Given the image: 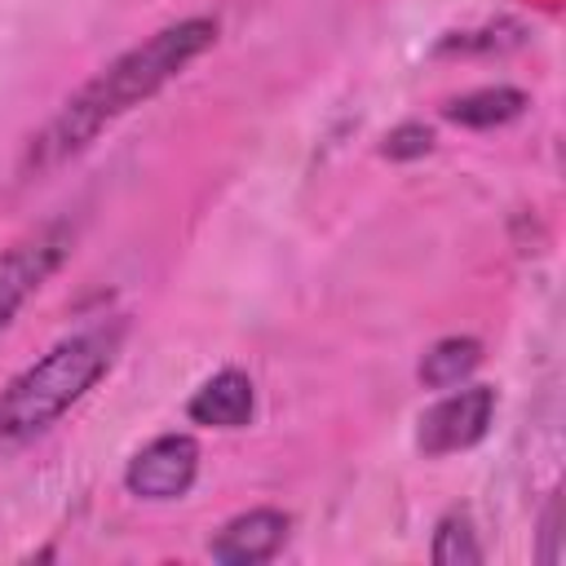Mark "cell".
<instances>
[{
    "instance_id": "3",
    "label": "cell",
    "mask_w": 566,
    "mask_h": 566,
    "mask_svg": "<svg viewBox=\"0 0 566 566\" xmlns=\"http://www.w3.org/2000/svg\"><path fill=\"white\" fill-rule=\"evenodd\" d=\"M75 230L71 221H44L0 248V332L13 323V314L57 274V265L71 256Z\"/></svg>"
},
{
    "instance_id": "10",
    "label": "cell",
    "mask_w": 566,
    "mask_h": 566,
    "mask_svg": "<svg viewBox=\"0 0 566 566\" xmlns=\"http://www.w3.org/2000/svg\"><path fill=\"white\" fill-rule=\"evenodd\" d=\"M429 557L438 566H478L486 553L478 544V531H473V517L464 509H451L438 526H433V544H429Z\"/></svg>"
},
{
    "instance_id": "11",
    "label": "cell",
    "mask_w": 566,
    "mask_h": 566,
    "mask_svg": "<svg viewBox=\"0 0 566 566\" xmlns=\"http://www.w3.org/2000/svg\"><path fill=\"white\" fill-rule=\"evenodd\" d=\"M433 150V128L429 124H416V119H407V124H398V128H389L385 133V142H380V155L385 159H420V155H429Z\"/></svg>"
},
{
    "instance_id": "5",
    "label": "cell",
    "mask_w": 566,
    "mask_h": 566,
    "mask_svg": "<svg viewBox=\"0 0 566 566\" xmlns=\"http://www.w3.org/2000/svg\"><path fill=\"white\" fill-rule=\"evenodd\" d=\"M199 478V442L190 433L150 438L124 469V486L137 500H181Z\"/></svg>"
},
{
    "instance_id": "7",
    "label": "cell",
    "mask_w": 566,
    "mask_h": 566,
    "mask_svg": "<svg viewBox=\"0 0 566 566\" xmlns=\"http://www.w3.org/2000/svg\"><path fill=\"white\" fill-rule=\"evenodd\" d=\"M252 407H256V394H252V380L248 371L239 367H221L217 376H208L190 402H186V416L203 429H243L252 420Z\"/></svg>"
},
{
    "instance_id": "6",
    "label": "cell",
    "mask_w": 566,
    "mask_h": 566,
    "mask_svg": "<svg viewBox=\"0 0 566 566\" xmlns=\"http://www.w3.org/2000/svg\"><path fill=\"white\" fill-rule=\"evenodd\" d=\"M287 531H292V517L283 509H248V513H234L208 539V553L226 566H256L287 544Z\"/></svg>"
},
{
    "instance_id": "8",
    "label": "cell",
    "mask_w": 566,
    "mask_h": 566,
    "mask_svg": "<svg viewBox=\"0 0 566 566\" xmlns=\"http://www.w3.org/2000/svg\"><path fill=\"white\" fill-rule=\"evenodd\" d=\"M531 106V97L513 84H486V88H473V93H460L442 106V119L460 124V128H500V124H513L522 111Z\"/></svg>"
},
{
    "instance_id": "9",
    "label": "cell",
    "mask_w": 566,
    "mask_h": 566,
    "mask_svg": "<svg viewBox=\"0 0 566 566\" xmlns=\"http://www.w3.org/2000/svg\"><path fill=\"white\" fill-rule=\"evenodd\" d=\"M482 363V340L478 336H442L424 349L416 376L424 389H455L464 385Z\"/></svg>"
},
{
    "instance_id": "4",
    "label": "cell",
    "mask_w": 566,
    "mask_h": 566,
    "mask_svg": "<svg viewBox=\"0 0 566 566\" xmlns=\"http://www.w3.org/2000/svg\"><path fill=\"white\" fill-rule=\"evenodd\" d=\"M495 420V389L491 385H464L442 394L416 424V447L424 455H451L486 438Z\"/></svg>"
},
{
    "instance_id": "2",
    "label": "cell",
    "mask_w": 566,
    "mask_h": 566,
    "mask_svg": "<svg viewBox=\"0 0 566 566\" xmlns=\"http://www.w3.org/2000/svg\"><path fill=\"white\" fill-rule=\"evenodd\" d=\"M124 332H128L124 318H102L62 336L35 363H27L0 389V442H27L44 433L53 420H62L111 371Z\"/></svg>"
},
{
    "instance_id": "1",
    "label": "cell",
    "mask_w": 566,
    "mask_h": 566,
    "mask_svg": "<svg viewBox=\"0 0 566 566\" xmlns=\"http://www.w3.org/2000/svg\"><path fill=\"white\" fill-rule=\"evenodd\" d=\"M217 44V22L212 18H181L172 27H159L155 35H146L142 44H133L128 53H119L115 62H106L88 84H80L57 115L27 142L22 155V177H44L53 168H62L66 159L84 155L102 128H111L119 115H128L133 106L150 102L164 84H172L199 53H208Z\"/></svg>"
}]
</instances>
